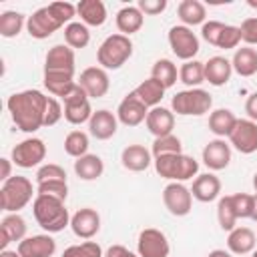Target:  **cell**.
<instances>
[{"instance_id": "1", "label": "cell", "mask_w": 257, "mask_h": 257, "mask_svg": "<svg viewBox=\"0 0 257 257\" xmlns=\"http://www.w3.org/2000/svg\"><path fill=\"white\" fill-rule=\"evenodd\" d=\"M6 106L14 124L22 133H36L38 128L44 126L48 96L36 88H28V90L14 92L6 100Z\"/></svg>"}, {"instance_id": "2", "label": "cell", "mask_w": 257, "mask_h": 257, "mask_svg": "<svg viewBox=\"0 0 257 257\" xmlns=\"http://www.w3.org/2000/svg\"><path fill=\"white\" fill-rule=\"evenodd\" d=\"M74 14H76L74 4H70V2H52V4L42 6L36 12H32V16H28L26 30L32 38L44 40V38L52 36L64 24H70Z\"/></svg>"}, {"instance_id": "3", "label": "cell", "mask_w": 257, "mask_h": 257, "mask_svg": "<svg viewBox=\"0 0 257 257\" xmlns=\"http://www.w3.org/2000/svg\"><path fill=\"white\" fill-rule=\"evenodd\" d=\"M32 213L36 223L48 233H58L66 225H70V215L64 207V201H58L54 197L36 195L32 201Z\"/></svg>"}, {"instance_id": "4", "label": "cell", "mask_w": 257, "mask_h": 257, "mask_svg": "<svg viewBox=\"0 0 257 257\" xmlns=\"http://www.w3.org/2000/svg\"><path fill=\"white\" fill-rule=\"evenodd\" d=\"M131 56H133V42L128 36H124L120 32L106 36L96 50V60H98L100 68H104V70L120 68Z\"/></svg>"}, {"instance_id": "5", "label": "cell", "mask_w": 257, "mask_h": 257, "mask_svg": "<svg viewBox=\"0 0 257 257\" xmlns=\"http://www.w3.org/2000/svg\"><path fill=\"white\" fill-rule=\"evenodd\" d=\"M155 171L163 177L169 179L173 183H181V181H189L197 175L199 171V163L189 157V155H163V157H155Z\"/></svg>"}, {"instance_id": "6", "label": "cell", "mask_w": 257, "mask_h": 257, "mask_svg": "<svg viewBox=\"0 0 257 257\" xmlns=\"http://www.w3.org/2000/svg\"><path fill=\"white\" fill-rule=\"evenodd\" d=\"M32 183L22 175H12L8 181L2 183L0 189V207L8 213H18L32 201Z\"/></svg>"}, {"instance_id": "7", "label": "cell", "mask_w": 257, "mask_h": 257, "mask_svg": "<svg viewBox=\"0 0 257 257\" xmlns=\"http://www.w3.org/2000/svg\"><path fill=\"white\" fill-rule=\"evenodd\" d=\"M211 106H213V98L203 88H187V90H181L171 100L173 112L183 114V116H201V114L209 112Z\"/></svg>"}, {"instance_id": "8", "label": "cell", "mask_w": 257, "mask_h": 257, "mask_svg": "<svg viewBox=\"0 0 257 257\" xmlns=\"http://www.w3.org/2000/svg\"><path fill=\"white\" fill-rule=\"evenodd\" d=\"M201 36L217 46V48H237L239 42H241V28L239 26H231V24H223L219 20H209L203 24L201 28Z\"/></svg>"}, {"instance_id": "9", "label": "cell", "mask_w": 257, "mask_h": 257, "mask_svg": "<svg viewBox=\"0 0 257 257\" xmlns=\"http://www.w3.org/2000/svg\"><path fill=\"white\" fill-rule=\"evenodd\" d=\"M169 46L177 58H181L185 62L195 60V56L199 52V38L189 26L179 24L169 30Z\"/></svg>"}, {"instance_id": "10", "label": "cell", "mask_w": 257, "mask_h": 257, "mask_svg": "<svg viewBox=\"0 0 257 257\" xmlns=\"http://www.w3.org/2000/svg\"><path fill=\"white\" fill-rule=\"evenodd\" d=\"M44 159H46V145L42 139H36V137L24 139L12 149V163L20 169L38 167Z\"/></svg>"}, {"instance_id": "11", "label": "cell", "mask_w": 257, "mask_h": 257, "mask_svg": "<svg viewBox=\"0 0 257 257\" xmlns=\"http://www.w3.org/2000/svg\"><path fill=\"white\" fill-rule=\"evenodd\" d=\"M171 245L163 231L159 229H143L137 239V253L139 257H169Z\"/></svg>"}, {"instance_id": "12", "label": "cell", "mask_w": 257, "mask_h": 257, "mask_svg": "<svg viewBox=\"0 0 257 257\" xmlns=\"http://www.w3.org/2000/svg\"><path fill=\"white\" fill-rule=\"evenodd\" d=\"M163 203L171 215L185 217L191 213V207H193L191 189H187L183 183H169L163 189Z\"/></svg>"}, {"instance_id": "13", "label": "cell", "mask_w": 257, "mask_h": 257, "mask_svg": "<svg viewBox=\"0 0 257 257\" xmlns=\"http://www.w3.org/2000/svg\"><path fill=\"white\" fill-rule=\"evenodd\" d=\"M90 116H92V108L88 102V94L80 84H76V88L64 98V118L70 124H82L90 120Z\"/></svg>"}, {"instance_id": "14", "label": "cell", "mask_w": 257, "mask_h": 257, "mask_svg": "<svg viewBox=\"0 0 257 257\" xmlns=\"http://www.w3.org/2000/svg\"><path fill=\"white\" fill-rule=\"evenodd\" d=\"M147 114H149V106L141 102L135 92H128L118 102V108H116V118L124 126H139L141 122L147 120Z\"/></svg>"}, {"instance_id": "15", "label": "cell", "mask_w": 257, "mask_h": 257, "mask_svg": "<svg viewBox=\"0 0 257 257\" xmlns=\"http://www.w3.org/2000/svg\"><path fill=\"white\" fill-rule=\"evenodd\" d=\"M229 141L243 155L255 153L257 151V122L249 118H239L233 133L229 135Z\"/></svg>"}, {"instance_id": "16", "label": "cell", "mask_w": 257, "mask_h": 257, "mask_svg": "<svg viewBox=\"0 0 257 257\" xmlns=\"http://www.w3.org/2000/svg\"><path fill=\"white\" fill-rule=\"evenodd\" d=\"M78 84L84 88V92L88 94V98H100L108 92L110 88V80L104 68L100 66H88L80 72Z\"/></svg>"}, {"instance_id": "17", "label": "cell", "mask_w": 257, "mask_h": 257, "mask_svg": "<svg viewBox=\"0 0 257 257\" xmlns=\"http://www.w3.org/2000/svg\"><path fill=\"white\" fill-rule=\"evenodd\" d=\"M44 72H64L74 76V50L66 44H56L46 52Z\"/></svg>"}, {"instance_id": "18", "label": "cell", "mask_w": 257, "mask_h": 257, "mask_svg": "<svg viewBox=\"0 0 257 257\" xmlns=\"http://www.w3.org/2000/svg\"><path fill=\"white\" fill-rule=\"evenodd\" d=\"M70 229L80 239H92L100 231V215L90 207L78 209L70 217Z\"/></svg>"}, {"instance_id": "19", "label": "cell", "mask_w": 257, "mask_h": 257, "mask_svg": "<svg viewBox=\"0 0 257 257\" xmlns=\"http://www.w3.org/2000/svg\"><path fill=\"white\" fill-rule=\"evenodd\" d=\"M20 257H52L56 251V241L50 235H32L18 243Z\"/></svg>"}, {"instance_id": "20", "label": "cell", "mask_w": 257, "mask_h": 257, "mask_svg": "<svg viewBox=\"0 0 257 257\" xmlns=\"http://www.w3.org/2000/svg\"><path fill=\"white\" fill-rule=\"evenodd\" d=\"M147 128L151 135H155V139H161V137H167V135H173V128H175V112L165 108V106H155L149 110L147 114Z\"/></svg>"}, {"instance_id": "21", "label": "cell", "mask_w": 257, "mask_h": 257, "mask_svg": "<svg viewBox=\"0 0 257 257\" xmlns=\"http://www.w3.org/2000/svg\"><path fill=\"white\" fill-rule=\"evenodd\" d=\"M203 163L211 171H221L231 163V147L223 139L209 141L203 149Z\"/></svg>"}, {"instance_id": "22", "label": "cell", "mask_w": 257, "mask_h": 257, "mask_svg": "<svg viewBox=\"0 0 257 257\" xmlns=\"http://www.w3.org/2000/svg\"><path fill=\"white\" fill-rule=\"evenodd\" d=\"M116 126H118V118L116 114H112L110 110L106 108H100L96 112H92L90 120H88V131L94 139L98 141H106L110 137H114L116 133Z\"/></svg>"}, {"instance_id": "23", "label": "cell", "mask_w": 257, "mask_h": 257, "mask_svg": "<svg viewBox=\"0 0 257 257\" xmlns=\"http://www.w3.org/2000/svg\"><path fill=\"white\" fill-rule=\"evenodd\" d=\"M221 193V181L219 177H215L213 173H205V175H197L191 187V195L201 201V203H211L219 197Z\"/></svg>"}, {"instance_id": "24", "label": "cell", "mask_w": 257, "mask_h": 257, "mask_svg": "<svg viewBox=\"0 0 257 257\" xmlns=\"http://www.w3.org/2000/svg\"><path fill=\"white\" fill-rule=\"evenodd\" d=\"M26 239V221L18 213H8L2 223H0V247L2 251L6 249L8 243L12 241H22Z\"/></svg>"}, {"instance_id": "25", "label": "cell", "mask_w": 257, "mask_h": 257, "mask_svg": "<svg viewBox=\"0 0 257 257\" xmlns=\"http://www.w3.org/2000/svg\"><path fill=\"white\" fill-rule=\"evenodd\" d=\"M231 74H233V66L231 60H227L225 56H211L205 62V80L213 86L227 84Z\"/></svg>"}, {"instance_id": "26", "label": "cell", "mask_w": 257, "mask_h": 257, "mask_svg": "<svg viewBox=\"0 0 257 257\" xmlns=\"http://www.w3.org/2000/svg\"><path fill=\"white\" fill-rule=\"evenodd\" d=\"M257 245V237L249 227H235L233 231H229L227 237V249L235 255H247L253 253Z\"/></svg>"}, {"instance_id": "27", "label": "cell", "mask_w": 257, "mask_h": 257, "mask_svg": "<svg viewBox=\"0 0 257 257\" xmlns=\"http://www.w3.org/2000/svg\"><path fill=\"white\" fill-rule=\"evenodd\" d=\"M151 151L145 149L143 145H128L122 149L120 153V161H122V167L133 171V173H141L145 169L151 167Z\"/></svg>"}, {"instance_id": "28", "label": "cell", "mask_w": 257, "mask_h": 257, "mask_svg": "<svg viewBox=\"0 0 257 257\" xmlns=\"http://www.w3.org/2000/svg\"><path fill=\"white\" fill-rule=\"evenodd\" d=\"M76 14L86 26H102L106 22V6L100 0H80L76 4Z\"/></svg>"}, {"instance_id": "29", "label": "cell", "mask_w": 257, "mask_h": 257, "mask_svg": "<svg viewBox=\"0 0 257 257\" xmlns=\"http://www.w3.org/2000/svg\"><path fill=\"white\" fill-rule=\"evenodd\" d=\"M143 24H145V14L139 10V6H124L116 12V28L124 36L139 32Z\"/></svg>"}, {"instance_id": "30", "label": "cell", "mask_w": 257, "mask_h": 257, "mask_svg": "<svg viewBox=\"0 0 257 257\" xmlns=\"http://www.w3.org/2000/svg\"><path fill=\"white\" fill-rule=\"evenodd\" d=\"M76 80L64 72H44V86L52 96H60L62 100L76 88Z\"/></svg>"}, {"instance_id": "31", "label": "cell", "mask_w": 257, "mask_h": 257, "mask_svg": "<svg viewBox=\"0 0 257 257\" xmlns=\"http://www.w3.org/2000/svg\"><path fill=\"white\" fill-rule=\"evenodd\" d=\"M237 120H239V118L235 116L233 110H229V108H217V110H213V112L209 114V131H211L213 135H217L219 139L229 137V135L233 133Z\"/></svg>"}, {"instance_id": "32", "label": "cell", "mask_w": 257, "mask_h": 257, "mask_svg": "<svg viewBox=\"0 0 257 257\" xmlns=\"http://www.w3.org/2000/svg\"><path fill=\"white\" fill-rule=\"evenodd\" d=\"M231 66L239 76H253L257 72V50L251 46L237 48L233 54Z\"/></svg>"}, {"instance_id": "33", "label": "cell", "mask_w": 257, "mask_h": 257, "mask_svg": "<svg viewBox=\"0 0 257 257\" xmlns=\"http://www.w3.org/2000/svg\"><path fill=\"white\" fill-rule=\"evenodd\" d=\"M165 86L159 82V80H155L153 76L151 78H147V80H143L133 92L137 94V98L141 100V102H145L147 106H151V108H155V106H159V102L163 100V96H165Z\"/></svg>"}, {"instance_id": "34", "label": "cell", "mask_w": 257, "mask_h": 257, "mask_svg": "<svg viewBox=\"0 0 257 257\" xmlns=\"http://www.w3.org/2000/svg\"><path fill=\"white\" fill-rule=\"evenodd\" d=\"M74 173L82 181H94L104 173V163L98 155H84L74 161Z\"/></svg>"}, {"instance_id": "35", "label": "cell", "mask_w": 257, "mask_h": 257, "mask_svg": "<svg viewBox=\"0 0 257 257\" xmlns=\"http://www.w3.org/2000/svg\"><path fill=\"white\" fill-rule=\"evenodd\" d=\"M177 12H179V18H181L183 26L205 24V18H207V8L199 0H183L179 4Z\"/></svg>"}, {"instance_id": "36", "label": "cell", "mask_w": 257, "mask_h": 257, "mask_svg": "<svg viewBox=\"0 0 257 257\" xmlns=\"http://www.w3.org/2000/svg\"><path fill=\"white\" fill-rule=\"evenodd\" d=\"M179 78L189 88H199L201 82H205V62L199 60H187L179 68Z\"/></svg>"}, {"instance_id": "37", "label": "cell", "mask_w": 257, "mask_h": 257, "mask_svg": "<svg viewBox=\"0 0 257 257\" xmlns=\"http://www.w3.org/2000/svg\"><path fill=\"white\" fill-rule=\"evenodd\" d=\"M151 76H153L155 80H159L165 88H171V86L177 82L179 70H177V66L173 64V60H169V58H159V60L153 64V68H151Z\"/></svg>"}, {"instance_id": "38", "label": "cell", "mask_w": 257, "mask_h": 257, "mask_svg": "<svg viewBox=\"0 0 257 257\" xmlns=\"http://www.w3.org/2000/svg\"><path fill=\"white\" fill-rule=\"evenodd\" d=\"M64 42L72 50L74 48H84L90 42L88 26L82 24V22H70V24H66L64 26Z\"/></svg>"}, {"instance_id": "39", "label": "cell", "mask_w": 257, "mask_h": 257, "mask_svg": "<svg viewBox=\"0 0 257 257\" xmlns=\"http://www.w3.org/2000/svg\"><path fill=\"white\" fill-rule=\"evenodd\" d=\"M24 26V14L14 12V10H6L0 14V34L4 38H14L20 34Z\"/></svg>"}, {"instance_id": "40", "label": "cell", "mask_w": 257, "mask_h": 257, "mask_svg": "<svg viewBox=\"0 0 257 257\" xmlns=\"http://www.w3.org/2000/svg\"><path fill=\"white\" fill-rule=\"evenodd\" d=\"M217 219H219V225L223 231H233L237 225V213H235V207H233V201H231V195H225L219 199L217 203Z\"/></svg>"}, {"instance_id": "41", "label": "cell", "mask_w": 257, "mask_h": 257, "mask_svg": "<svg viewBox=\"0 0 257 257\" xmlns=\"http://www.w3.org/2000/svg\"><path fill=\"white\" fill-rule=\"evenodd\" d=\"M64 151L66 155L74 157V159H80L84 155H88V135L82 133V131H72L66 135L64 139Z\"/></svg>"}, {"instance_id": "42", "label": "cell", "mask_w": 257, "mask_h": 257, "mask_svg": "<svg viewBox=\"0 0 257 257\" xmlns=\"http://www.w3.org/2000/svg\"><path fill=\"white\" fill-rule=\"evenodd\" d=\"M151 153H153V157H163V155H179V153H183L181 139H179V137H175V135H167V137L155 139Z\"/></svg>"}, {"instance_id": "43", "label": "cell", "mask_w": 257, "mask_h": 257, "mask_svg": "<svg viewBox=\"0 0 257 257\" xmlns=\"http://www.w3.org/2000/svg\"><path fill=\"white\" fill-rule=\"evenodd\" d=\"M62 257H104V255L96 241H84V243L66 247L62 251Z\"/></svg>"}, {"instance_id": "44", "label": "cell", "mask_w": 257, "mask_h": 257, "mask_svg": "<svg viewBox=\"0 0 257 257\" xmlns=\"http://www.w3.org/2000/svg\"><path fill=\"white\" fill-rule=\"evenodd\" d=\"M36 195H46V197H54L58 201H66V197H68V185H66V181H44V183H36Z\"/></svg>"}, {"instance_id": "45", "label": "cell", "mask_w": 257, "mask_h": 257, "mask_svg": "<svg viewBox=\"0 0 257 257\" xmlns=\"http://www.w3.org/2000/svg\"><path fill=\"white\" fill-rule=\"evenodd\" d=\"M231 201H233L237 219H251L253 217V201H255V195L235 193V195H231Z\"/></svg>"}, {"instance_id": "46", "label": "cell", "mask_w": 257, "mask_h": 257, "mask_svg": "<svg viewBox=\"0 0 257 257\" xmlns=\"http://www.w3.org/2000/svg\"><path fill=\"white\" fill-rule=\"evenodd\" d=\"M44 181H66V171L54 163L42 165L36 171V183H44Z\"/></svg>"}, {"instance_id": "47", "label": "cell", "mask_w": 257, "mask_h": 257, "mask_svg": "<svg viewBox=\"0 0 257 257\" xmlns=\"http://www.w3.org/2000/svg\"><path fill=\"white\" fill-rule=\"evenodd\" d=\"M64 114V108L60 106V102L54 96H48V106H46V116H44V126H52L56 124Z\"/></svg>"}, {"instance_id": "48", "label": "cell", "mask_w": 257, "mask_h": 257, "mask_svg": "<svg viewBox=\"0 0 257 257\" xmlns=\"http://www.w3.org/2000/svg\"><path fill=\"white\" fill-rule=\"evenodd\" d=\"M241 40L245 44H257V18H245L241 22Z\"/></svg>"}, {"instance_id": "49", "label": "cell", "mask_w": 257, "mask_h": 257, "mask_svg": "<svg viewBox=\"0 0 257 257\" xmlns=\"http://www.w3.org/2000/svg\"><path fill=\"white\" fill-rule=\"evenodd\" d=\"M139 10L143 14H149V16H157L161 12H165L167 8V0H139Z\"/></svg>"}, {"instance_id": "50", "label": "cell", "mask_w": 257, "mask_h": 257, "mask_svg": "<svg viewBox=\"0 0 257 257\" xmlns=\"http://www.w3.org/2000/svg\"><path fill=\"white\" fill-rule=\"evenodd\" d=\"M104 257H139V255H135V253H133L131 249H126L124 245H110V247L106 249Z\"/></svg>"}, {"instance_id": "51", "label": "cell", "mask_w": 257, "mask_h": 257, "mask_svg": "<svg viewBox=\"0 0 257 257\" xmlns=\"http://www.w3.org/2000/svg\"><path fill=\"white\" fill-rule=\"evenodd\" d=\"M245 112H247L249 120L257 122V92L249 94V98H247V102H245Z\"/></svg>"}, {"instance_id": "52", "label": "cell", "mask_w": 257, "mask_h": 257, "mask_svg": "<svg viewBox=\"0 0 257 257\" xmlns=\"http://www.w3.org/2000/svg\"><path fill=\"white\" fill-rule=\"evenodd\" d=\"M0 163H2V175H0V179H2V183H4V181H8V179L12 177V175H10V169H12L10 163H12V161H10V159H0Z\"/></svg>"}, {"instance_id": "53", "label": "cell", "mask_w": 257, "mask_h": 257, "mask_svg": "<svg viewBox=\"0 0 257 257\" xmlns=\"http://www.w3.org/2000/svg\"><path fill=\"white\" fill-rule=\"evenodd\" d=\"M207 257H231V253H229V251H225V249H213Z\"/></svg>"}, {"instance_id": "54", "label": "cell", "mask_w": 257, "mask_h": 257, "mask_svg": "<svg viewBox=\"0 0 257 257\" xmlns=\"http://www.w3.org/2000/svg\"><path fill=\"white\" fill-rule=\"evenodd\" d=\"M0 257H20V253H18V251H8V249H4V251L0 253Z\"/></svg>"}, {"instance_id": "55", "label": "cell", "mask_w": 257, "mask_h": 257, "mask_svg": "<svg viewBox=\"0 0 257 257\" xmlns=\"http://www.w3.org/2000/svg\"><path fill=\"white\" fill-rule=\"evenodd\" d=\"M253 221H257V195H255V201H253Z\"/></svg>"}, {"instance_id": "56", "label": "cell", "mask_w": 257, "mask_h": 257, "mask_svg": "<svg viewBox=\"0 0 257 257\" xmlns=\"http://www.w3.org/2000/svg\"><path fill=\"white\" fill-rule=\"evenodd\" d=\"M253 189H255V195H257V173L253 175Z\"/></svg>"}, {"instance_id": "57", "label": "cell", "mask_w": 257, "mask_h": 257, "mask_svg": "<svg viewBox=\"0 0 257 257\" xmlns=\"http://www.w3.org/2000/svg\"><path fill=\"white\" fill-rule=\"evenodd\" d=\"M247 4H249L251 8H257V0H247Z\"/></svg>"}, {"instance_id": "58", "label": "cell", "mask_w": 257, "mask_h": 257, "mask_svg": "<svg viewBox=\"0 0 257 257\" xmlns=\"http://www.w3.org/2000/svg\"><path fill=\"white\" fill-rule=\"evenodd\" d=\"M251 257H257V249H255V251H253V255H251Z\"/></svg>"}]
</instances>
